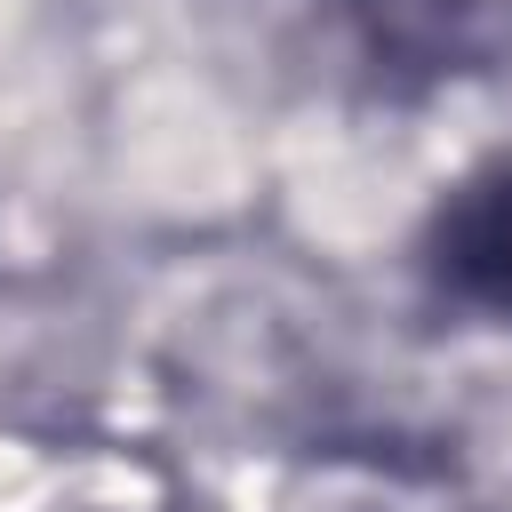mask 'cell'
<instances>
[{
  "label": "cell",
  "mask_w": 512,
  "mask_h": 512,
  "mask_svg": "<svg viewBox=\"0 0 512 512\" xmlns=\"http://www.w3.org/2000/svg\"><path fill=\"white\" fill-rule=\"evenodd\" d=\"M384 96L512 80V0H312Z\"/></svg>",
  "instance_id": "cell-1"
},
{
  "label": "cell",
  "mask_w": 512,
  "mask_h": 512,
  "mask_svg": "<svg viewBox=\"0 0 512 512\" xmlns=\"http://www.w3.org/2000/svg\"><path fill=\"white\" fill-rule=\"evenodd\" d=\"M408 256L432 304L512 328V144L480 152L424 200Z\"/></svg>",
  "instance_id": "cell-2"
}]
</instances>
